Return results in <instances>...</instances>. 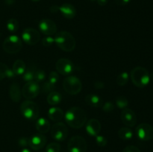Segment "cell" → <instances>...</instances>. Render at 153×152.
Wrapping results in <instances>:
<instances>
[{
	"instance_id": "obj_19",
	"label": "cell",
	"mask_w": 153,
	"mask_h": 152,
	"mask_svg": "<svg viewBox=\"0 0 153 152\" xmlns=\"http://www.w3.org/2000/svg\"><path fill=\"white\" fill-rule=\"evenodd\" d=\"M85 100L86 104L92 107H100L103 104L102 99L95 94H89L86 95Z\"/></svg>"
},
{
	"instance_id": "obj_14",
	"label": "cell",
	"mask_w": 153,
	"mask_h": 152,
	"mask_svg": "<svg viewBox=\"0 0 153 152\" xmlns=\"http://www.w3.org/2000/svg\"><path fill=\"white\" fill-rule=\"evenodd\" d=\"M123 123L127 127H134L137 123V116L132 110L128 108L123 109L120 115Z\"/></svg>"
},
{
	"instance_id": "obj_38",
	"label": "cell",
	"mask_w": 153,
	"mask_h": 152,
	"mask_svg": "<svg viewBox=\"0 0 153 152\" xmlns=\"http://www.w3.org/2000/svg\"><path fill=\"white\" fill-rule=\"evenodd\" d=\"M123 152H140V149L134 145H128L123 149Z\"/></svg>"
},
{
	"instance_id": "obj_43",
	"label": "cell",
	"mask_w": 153,
	"mask_h": 152,
	"mask_svg": "<svg viewBox=\"0 0 153 152\" xmlns=\"http://www.w3.org/2000/svg\"><path fill=\"white\" fill-rule=\"evenodd\" d=\"M58 10H59V7H58V6L53 5L50 7V11L52 13H56Z\"/></svg>"
},
{
	"instance_id": "obj_18",
	"label": "cell",
	"mask_w": 153,
	"mask_h": 152,
	"mask_svg": "<svg viewBox=\"0 0 153 152\" xmlns=\"http://www.w3.org/2000/svg\"><path fill=\"white\" fill-rule=\"evenodd\" d=\"M9 95H10V98L13 102H19L22 97V90L20 89L19 83L16 82H13L10 86V89H9Z\"/></svg>"
},
{
	"instance_id": "obj_39",
	"label": "cell",
	"mask_w": 153,
	"mask_h": 152,
	"mask_svg": "<svg viewBox=\"0 0 153 152\" xmlns=\"http://www.w3.org/2000/svg\"><path fill=\"white\" fill-rule=\"evenodd\" d=\"M131 0H115V3L119 6L126 5L127 4L130 2Z\"/></svg>"
},
{
	"instance_id": "obj_33",
	"label": "cell",
	"mask_w": 153,
	"mask_h": 152,
	"mask_svg": "<svg viewBox=\"0 0 153 152\" xmlns=\"http://www.w3.org/2000/svg\"><path fill=\"white\" fill-rule=\"evenodd\" d=\"M96 142H97V145L100 146V147H104L107 145L108 141L107 139L105 137L101 135H97L96 137Z\"/></svg>"
},
{
	"instance_id": "obj_30",
	"label": "cell",
	"mask_w": 153,
	"mask_h": 152,
	"mask_svg": "<svg viewBox=\"0 0 153 152\" xmlns=\"http://www.w3.org/2000/svg\"><path fill=\"white\" fill-rule=\"evenodd\" d=\"M61 145L58 142H51L46 146V152H60Z\"/></svg>"
},
{
	"instance_id": "obj_31",
	"label": "cell",
	"mask_w": 153,
	"mask_h": 152,
	"mask_svg": "<svg viewBox=\"0 0 153 152\" xmlns=\"http://www.w3.org/2000/svg\"><path fill=\"white\" fill-rule=\"evenodd\" d=\"M55 89V84H52V83H50L49 81L44 82L42 86V90L44 93H49L51 92H53Z\"/></svg>"
},
{
	"instance_id": "obj_45",
	"label": "cell",
	"mask_w": 153,
	"mask_h": 152,
	"mask_svg": "<svg viewBox=\"0 0 153 152\" xmlns=\"http://www.w3.org/2000/svg\"><path fill=\"white\" fill-rule=\"evenodd\" d=\"M20 152H31V151L28 148H24L23 149H22V150L20 151Z\"/></svg>"
},
{
	"instance_id": "obj_34",
	"label": "cell",
	"mask_w": 153,
	"mask_h": 152,
	"mask_svg": "<svg viewBox=\"0 0 153 152\" xmlns=\"http://www.w3.org/2000/svg\"><path fill=\"white\" fill-rule=\"evenodd\" d=\"M102 107L103 111L106 112V113H110L114 110V104L111 101H107L104 104H102Z\"/></svg>"
},
{
	"instance_id": "obj_4",
	"label": "cell",
	"mask_w": 153,
	"mask_h": 152,
	"mask_svg": "<svg viewBox=\"0 0 153 152\" xmlns=\"http://www.w3.org/2000/svg\"><path fill=\"white\" fill-rule=\"evenodd\" d=\"M20 112L24 118L34 121L38 118L40 108L35 102L30 100H25L21 104Z\"/></svg>"
},
{
	"instance_id": "obj_22",
	"label": "cell",
	"mask_w": 153,
	"mask_h": 152,
	"mask_svg": "<svg viewBox=\"0 0 153 152\" xmlns=\"http://www.w3.org/2000/svg\"><path fill=\"white\" fill-rule=\"evenodd\" d=\"M12 70L16 75H22L26 70V66L22 60H16L13 65Z\"/></svg>"
},
{
	"instance_id": "obj_11",
	"label": "cell",
	"mask_w": 153,
	"mask_h": 152,
	"mask_svg": "<svg viewBox=\"0 0 153 152\" xmlns=\"http://www.w3.org/2000/svg\"><path fill=\"white\" fill-rule=\"evenodd\" d=\"M22 40L29 46L37 44L40 40V34L36 29L32 28H25L22 34Z\"/></svg>"
},
{
	"instance_id": "obj_16",
	"label": "cell",
	"mask_w": 153,
	"mask_h": 152,
	"mask_svg": "<svg viewBox=\"0 0 153 152\" xmlns=\"http://www.w3.org/2000/svg\"><path fill=\"white\" fill-rule=\"evenodd\" d=\"M101 131V124L97 119H91L86 123V131L91 137H97Z\"/></svg>"
},
{
	"instance_id": "obj_9",
	"label": "cell",
	"mask_w": 153,
	"mask_h": 152,
	"mask_svg": "<svg viewBox=\"0 0 153 152\" xmlns=\"http://www.w3.org/2000/svg\"><path fill=\"white\" fill-rule=\"evenodd\" d=\"M51 135L56 141L62 142L67 139L68 135V128L65 124L58 122L52 125L51 128Z\"/></svg>"
},
{
	"instance_id": "obj_26",
	"label": "cell",
	"mask_w": 153,
	"mask_h": 152,
	"mask_svg": "<svg viewBox=\"0 0 153 152\" xmlns=\"http://www.w3.org/2000/svg\"><path fill=\"white\" fill-rule=\"evenodd\" d=\"M36 70H34V68L32 67H30L28 69L25 70L24 74L22 75V77H23V80L26 82L32 81L34 80V73H35Z\"/></svg>"
},
{
	"instance_id": "obj_2",
	"label": "cell",
	"mask_w": 153,
	"mask_h": 152,
	"mask_svg": "<svg viewBox=\"0 0 153 152\" xmlns=\"http://www.w3.org/2000/svg\"><path fill=\"white\" fill-rule=\"evenodd\" d=\"M55 43L57 46L64 52H72L76 47V40L70 33L60 31L55 35Z\"/></svg>"
},
{
	"instance_id": "obj_6",
	"label": "cell",
	"mask_w": 153,
	"mask_h": 152,
	"mask_svg": "<svg viewBox=\"0 0 153 152\" xmlns=\"http://www.w3.org/2000/svg\"><path fill=\"white\" fill-rule=\"evenodd\" d=\"M3 49L8 54H16L22 49V43L18 36L10 35L4 40L2 44Z\"/></svg>"
},
{
	"instance_id": "obj_50",
	"label": "cell",
	"mask_w": 153,
	"mask_h": 152,
	"mask_svg": "<svg viewBox=\"0 0 153 152\" xmlns=\"http://www.w3.org/2000/svg\"><path fill=\"white\" fill-rule=\"evenodd\" d=\"M39 152H43V151H39Z\"/></svg>"
},
{
	"instance_id": "obj_42",
	"label": "cell",
	"mask_w": 153,
	"mask_h": 152,
	"mask_svg": "<svg viewBox=\"0 0 153 152\" xmlns=\"http://www.w3.org/2000/svg\"><path fill=\"white\" fill-rule=\"evenodd\" d=\"M97 3L100 6H105L108 3V0H97Z\"/></svg>"
},
{
	"instance_id": "obj_23",
	"label": "cell",
	"mask_w": 153,
	"mask_h": 152,
	"mask_svg": "<svg viewBox=\"0 0 153 152\" xmlns=\"http://www.w3.org/2000/svg\"><path fill=\"white\" fill-rule=\"evenodd\" d=\"M61 100H62V95L58 92L53 91L49 92L47 95V101L50 105H57L61 103Z\"/></svg>"
},
{
	"instance_id": "obj_46",
	"label": "cell",
	"mask_w": 153,
	"mask_h": 152,
	"mask_svg": "<svg viewBox=\"0 0 153 152\" xmlns=\"http://www.w3.org/2000/svg\"><path fill=\"white\" fill-rule=\"evenodd\" d=\"M150 78L152 79V80H153V72L151 73V75H150Z\"/></svg>"
},
{
	"instance_id": "obj_3",
	"label": "cell",
	"mask_w": 153,
	"mask_h": 152,
	"mask_svg": "<svg viewBox=\"0 0 153 152\" xmlns=\"http://www.w3.org/2000/svg\"><path fill=\"white\" fill-rule=\"evenodd\" d=\"M132 83L138 88H143L147 86L150 80V75L146 69L142 66H137L133 69L130 74Z\"/></svg>"
},
{
	"instance_id": "obj_36",
	"label": "cell",
	"mask_w": 153,
	"mask_h": 152,
	"mask_svg": "<svg viewBox=\"0 0 153 152\" xmlns=\"http://www.w3.org/2000/svg\"><path fill=\"white\" fill-rule=\"evenodd\" d=\"M8 69V67L6 64L0 63V80L6 77V72Z\"/></svg>"
},
{
	"instance_id": "obj_41",
	"label": "cell",
	"mask_w": 153,
	"mask_h": 152,
	"mask_svg": "<svg viewBox=\"0 0 153 152\" xmlns=\"http://www.w3.org/2000/svg\"><path fill=\"white\" fill-rule=\"evenodd\" d=\"M15 75H16L13 72V70L10 69L8 68V69L6 72V77H8V78H13V77H15Z\"/></svg>"
},
{
	"instance_id": "obj_17",
	"label": "cell",
	"mask_w": 153,
	"mask_h": 152,
	"mask_svg": "<svg viewBox=\"0 0 153 152\" xmlns=\"http://www.w3.org/2000/svg\"><path fill=\"white\" fill-rule=\"evenodd\" d=\"M59 10L63 16L67 19H71L76 16V10L74 6L69 3H65L59 7Z\"/></svg>"
},
{
	"instance_id": "obj_21",
	"label": "cell",
	"mask_w": 153,
	"mask_h": 152,
	"mask_svg": "<svg viewBox=\"0 0 153 152\" xmlns=\"http://www.w3.org/2000/svg\"><path fill=\"white\" fill-rule=\"evenodd\" d=\"M35 128L40 134H46L50 130V124L47 119L41 117L36 122Z\"/></svg>"
},
{
	"instance_id": "obj_47",
	"label": "cell",
	"mask_w": 153,
	"mask_h": 152,
	"mask_svg": "<svg viewBox=\"0 0 153 152\" xmlns=\"http://www.w3.org/2000/svg\"><path fill=\"white\" fill-rule=\"evenodd\" d=\"M31 1H40V0H31Z\"/></svg>"
},
{
	"instance_id": "obj_37",
	"label": "cell",
	"mask_w": 153,
	"mask_h": 152,
	"mask_svg": "<svg viewBox=\"0 0 153 152\" xmlns=\"http://www.w3.org/2000/svg\"><path fill=\"white\" fill-rule=\"evenodd\" d=\"M28 141H29V138H27V137H22L19 139L18 141V144L20 147L25 148L28 145Z\"/></svg>"
},
{
	"instance_id": "obj_29",
	"label": "cell",
	"mask_w": 153,
	"mask_h": 152,
	"mask_svg": "<svg viewBox=\"0 0 153 152\" xmlns=\"http://www.w3.org/2000/svg\"><path fill=\"white\" fill-rule=\"evenodd\" d=\"M46 77V75L44 70L43 69L36 70L35 73H34V80H35L36 82L40 83V82L44 81Z\"/></svg>"
},
{
	"instance_id": "obj_24",
	"label": "cell",
	"mask_w": 153,
	"mask_h": 152,
	"mask_svg": "<svg viewBox=\"0 0 153 152\" xmlns=\"http://www.w3.org/2000/svg\"><path fill=\"white\" fill-rule=\"evenodd\" d=\"M118 137L123 140H129L133 137V132L128 128H121L118 131Z\"/></svg>"
},
{
	"instance_id": "obj_7",
	"label": "cell",
	"mask_w": 153,
	"mask_h": 152,
	"mask_svg": "<svg viewBox=\"0 0 153 152\" xmlns=\"http://www.w3.org/2000/svg\"><path fill=\"white\" fill-rule=\"evenodd\" d=\"M69 152H86L88 144L85 138L81 136H73L67 143Z\"/></svg>"
},
{
	"instance_id": "obj_20",
	"label": "cell",
	"mask_w": 153,
	"mask_h": 152,
	"mask_svg": "<svg viewBox=\"0 0 153 152\" xmlns=\"http://www.w3.org/2000/svg\"><path fill=\"white\" fill-rule=\"evenodd\" d=\"M48 116L54 122H60L64 116V111L59 107H51L48 111Z\"/></svg>"
},
{
	"instance_id": "obj_44",
	"label": "cell",
	"mask_w": 153,
	"mask_h": 152,
	"mask_svg": "<svg viewBox=\"0 0 153 152\" xmlns=\"http://www.w3.org/2000/svg\"><path fill=\"white\" fill-rule=\"evenodd\" d=\"M13 2H14V0H5V3L8 5L13 4Z\"/></svg>"
},
{
	"instance_id": "obj_25",
	"label": "cell",
	"mask_w": 153,
	"mask_h": 152,
	"mask_svg": "<svg viewBox=\"0 0 153 152\" xmlns=\"http://www.w3.org/2000/svg\"><path fill=\"white\" fill-rule=\"evenodd\" d=\"M7 30L11 33H15L19 28V22L16 19H10L6 24Z\"/></svg>"
},
{
	"instance_id": "obj_1",
	"label": "cell",
	"mask_w": 153,
	"mask_h": 152,
	"mask_svg": "<svg viewBox=\"0 0 153 152\" xmlns=\"http://www.w3.org/2000/svg\"><path fill=\"white\" fill-rule=\"evenodd\" d=\"M67 125L75 129L82 128L87 122V113L79 107H73L69 109L64 115Z\"/></svg>"
},
{
	"instance_id": "obj_13",
	"label": "cell",
	"mask_w": 153,
	"mask_h": 152,
	"mask_svg": "<svg viewBox=\"0 0 153 152\" xmlns=\"http://www.w3.org/2000/svg\"><path fill=\"white\" fill-rule=\"evenodd\" d=\"M39 29L42 34L46 36H52L56 34L57 25L55 22L49 19H43L39 22Z\"/></svg>"
},
{
	"instance_id": "obj_49",
	"label": "cell",
	"mask_w": 153,
	"mask_h": 152,
	"mask_svg": "<svg viewBox=\"0 0 153 152\" xmlns=\"http://www.w3.org/2000/svg\"><path fill=\"white\" fill-rule=\"evenodd\" d=\"M0 37H1V34H0Z\"/></svg>"
},
{
	"instance_id": "obj_5",
	"label": "cell",
	"mask_w": 153,
	"mask_h": 152,
	"mask_svg": "<svg viewBox=\"0 0 153 152\" xmlns=\"http://www.w3.org/2000/svg\"><path fill=\"white\" fill-rule=\"evenodd\" d=\"M64 89L66 92L72 95H77L82 89V83L81 80L76 76H67L64 78L63 83Z\"/></svg>"
},
{
	"instance_id": "obj_35",
	"label": "cell",
	"mask_w": 153,
	"mask_h": 152,
	"mask_svg": "<svg viewBox=\"0 0 153 152\" xmlns=\"http://www.w3.org/2000/svg\"><path fill=\"white\" fill-rule=\"evenodd\" d=\"M58 79H59V76H58V74L56 72H51L49 75V80L50 83H52V84H55V83L58 82Z\"/></svg>"
},
{
	"instance_id": "obj_28",
	"label": "cell",
	"mask_w": 153,
	"mask_h": 152,
	"mask_svg": "<svg viewBox=\"0 0 153 152\" xmlns=\"http://www.w3.org/2000/svg\"><path fill=\"white\" fill-rule=\"evenodd\" d=\"M128 105V101L125 96H119L116 99V106L120 109H125L126 108L127 106Z\"/></svg>"
},
{
	"instance_id": "obj_48",
	"label": "cell",
	"mask_w": 153,
	"mask_h": 152,
	"mask_svg": "<svg viewBox=\"0 0 153 152\" xmlns=\"http://www.w3.org/2000/svg\"><path fill=\"white\" fill-rule=\"evenodd\" d=\"M91 1H96V0H91Z\"/></svg>"
},
{
	"instance_id": "obj_15",
	"label": "cell",
	"mask_w": 153,
	"mask_h": 152,
	"mask_svg": "<svg viewBox=\"0 0 153 152\" xmlns=\"http://www.w3.org/2000/svg\"><path fill=\"white\" fill-rule=\"evenodd\" d=\"M46 143V137L42 134H36L29 138L28 146L34 151L43 148Z\"/></svg>"
},
{
	"instance_id": "obj_32",
	"label": "cell",
	"mask_w": 153,
	"mask_h": 152,
	"mask_svg": "<svg viewBox=\"0 0 153 152\" xmlns=\"http://www.w3.org/2000/svg\"><path fill=\"white\" fill-rule=\"evenodd\" d=\"M54 43H55V38H53L52 36H46L42 40V44L45 47H49L53 45Z\"/></svg>"
},
{
	"instance_id": "obj_27",
	"label": "cell",
	"mask_w": 153,
	"mask_h": 152,
	"mask_svg": "<svg viewBox=\"0 0 153 152\" xmlns=\"http://www.w3.org/2000/svg\"><path fill=\"white\" fill-rule=\"evenodd\" d=\"M128 79H129V76L127 72H122L121 74H120L117 77V83L119 86H125L128 81Z\"/></svg>"
},
{
	"instance_id": "obj_40",
	"label": "cell",
	"mask_w": 153,
	"mask_h": 152,
	"mask_svg": "<svg viewBox=\"0 0 153 152\" xmlns=\"http://www.w3.org/2000/svg\"><path fill=\"white\" fill-rule=\"evenodd\" d=\"M94 87L97 89H101L105 87V83L102 81H96L94 83Z\"/></svg>"
},
{
	"instance_id": "obj_8",
	"label": "cell",
	"mask_w": 153,
	"mask_h": 152,
	"mask_svg": "<svg viewBox=\"0 0 153 152\" xmlns=\"http://www.w3.org/2000/svg\"><path fill=\"white\" fill-rule=\"evenodd\" d=\"M40 87L39 83L35 80L27 82L22 89V95L27 100H31L39 95Z\"/></svg>"
},
{
	"instance_id": "obj_10",
	"label": "cell",
	"mask_w": 153,
	"mask_h": 152,
	"mask_svg": "<svg viewBox=\"0 0 153 152\" xmlns=\"http://www.w3.org/2000/svg\"><path fill=\"white\" fill-rule=\"evenodd\" d=\"M136 135L142 141L153 139V127L149 124L141 123L136 128Z\"/></svg>"
},
{
	"instance_id": "obj_12",
	"label": "cell",
	"mask_w": 153,
	"mask_h": 152,
	"mask_svg": "<svg viewBox=\"0 0 153 152\" xmlns=\"http://www.w3.org/2000/svg\"><path fill=\"white\" fill-rule=\"evenodd\" d=\"M56 69L63 75H69L74 70V64L70 60L67 58H61L55 64Z\"/></svg>"
}]
</instances>
